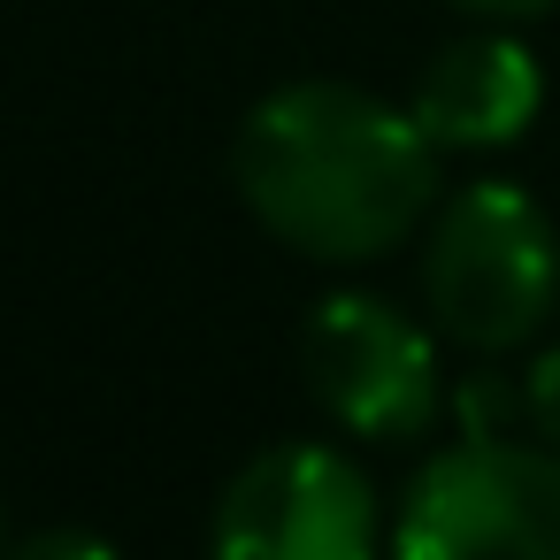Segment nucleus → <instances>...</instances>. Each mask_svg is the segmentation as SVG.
I'll return each mask as SVG.
<instances>
[{
  "mask_svg": "<svg viewBox=\"0 0 560 560\" xmlns=\"http://www.w3.org/2000/svg\"><path fill=\"white\" fill-rule=\"evenodd\" d=\"M438 139L415 108H392L338 78L277 85L231 139L238 200L269 238L307 261H376L438 208Z\"/></svg>",
  "mask_w": 560,
  "mask_h": 560,
  "instance_id": "nucleus-1",
  "label": "nucleus"
},
{
  "mask_svg": "<svg viewBox=\"0 0 560 560\" xmlns=\"http://www.w3.org/2000/svg\"><path fill=\"white\" fill-rule=\"evenodd\" d=\"M430 323L468 353L529 346L560 307V231L522 185H468L438 208L422 254Z\"/></svg>",
  "mask_w": 560,
  "mask_h": 560,
  "instance_id": "nucleus-2",
  "label": "nucleus"
},
{
  "mask_svg": "<svg viewBox=\"0 0 560 560\" xmlns=\"http://www.w3.org/2000/svg\"><path fill=\"white\" fill-rule=\"evenodd\" d=\"M392 560H560V453L460 438L399 499Z\"/></svg>",
  "mask_w": 560,
  "mask_h": 560,
  "instance_id": "nucleus-3",
  "label": "nucleus"
},
{
  "mask_svg": "<svg viewBox=\"0 0 560 560\" xmlns=\"http://www.w3.org/2000/svg\"><path fill=\"white\" fill-rule=\"evenodd\" d=\"M376 491L338 445L254 453L208 514V560H376Z\"/></svg>",
  "mask_w": 560,
  "mask_h": 560,
  "instance_id": "nucleus-4",
  "label": "nucleus"
},
{
  "mask_svg": "<svg viewBox=\"0 0 560 560\" xmlns=\"http://www.w3.org/2000/svg\"><path fill=\"white\" fill-rule=\"evenodd\" d=\"M300 376H307L315 407L369 445L422 438L445 407L438 346L376 292L315 300V315L300 330Z\"/></svg>",
  "mask_w": 560,
  "mask_h": 560,
  "instance_id": "nucleus-5",
  "label": "nucleus"
},
{
  "mask_svg": "<svg viewBox=\"0 0 560 560\" xmlns=\"http://www.w3.org/2000/svg\"><path fill=\"white\" fill-rule=\"evenodd\" d=\"M407 108L422 116V131L445 154H499L537 124L545 70L514 32H460L453 47L430 55V70L415 78Z\"/></svg>",
  "mask_w": 560,
  "mask_h": 560,
  "instance_id": "nucleus-6",
  "label": "nucleus"
},
{
  "mask_svg": "<svg viewBox=\"0 0 560 560\" xmlns=\"http://www.w3.org/2000/svg\"><path fill=\"white\" fill-rule=\"evenodd\" d=\"M514 415H522V384H506V376H468L460 384V430L468 438H506Z\"/></svg>",
  "mask_w": 560,
  "mask_h": 560,
  "instance_id": "nucleus-7",
  "label": "nucleus"
},
{
  "mask_svg": "<svg viewBox=\"0 0 560 560\" xmlns=\"http://www.w3.org/2000/svg\"><path fill=\"white\" fill-rule=\"evenodd\" d=\"M522 415H529L537 438L560 453V346H545V353L529 361V376H522Z\"/></svg>",
  "mask_w": 560,
  "mask_h": 560,
  "instance_id": "nucleus-8",
  "label": "nucleus"
},
{
  "mask_svg": "<svg viewBox=\"0 0 560 560\" xmlns=\"http://www.w3.org/2000/svg\"><path fill=\"white\" fill-rule=\"evenodd\" d=\"M0 560H124L108 537H93V529H39V537H24L16 552H0Z\"/></svg>",
  "mask_w": 560,
  "mask_h": 560,
  "instance_id": "nucleus-9",
  "label": "nucleus"
},
{
  "mask_svg": "<svg viewBox=\"0 0 560 560\" xmlns=\"http://www.w3.org/2000/svg\"><path fill=\"white\" fill-rule=\"evenodd\" d=\"M453 9H468V16H499V24H522V16L560 9V0H453Z\"/></svg>",
  "mask_w": 560,
  "mask_h": 560,
  "instance_id": "nucleus-10",
  "label": "nucleus"
}]
</instances>
